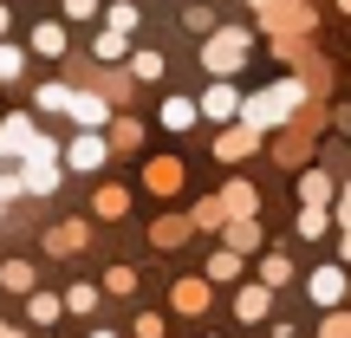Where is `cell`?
<instances>
[{
	"label": "cell",
	"mask_w": 351,
	"mask_h": 338,
	"mask_svg": "<svg viewBox=\"0 0 351 338\" xmlns=\"http://www.w3.org/2000/svg\"><path fill=\"white\" fill-rule=\"evenodd\" d=\"M293 111H300V78H280V85H267L261 98H247V104H241V124L267 130V124H287Z\"/></svg>",
	"instance_id": "obj_1"
},
{
	"label": "cell",
	"mask_w": 351,
	"mask_h": 338,
	"mask_svg": "<svg viewBox=\"0 0 351 338\" xmlns=\"http://www.w3.org/2000/svg\"><path fill=\"white\" fill-rule=\"evenodd\" d=\"M247 46H254V39L241 33V26H228V33H215V39H208V52H202V65H208V72H234V65L247 59Z\"/></svg>",
	"instance_id": "obj_2"
},
{
	"label": "cell",
	"mask_w": 351,
	"mask_h": 338,
	"mask_svg": "<svg viewBox=\"0 0 351 338\" xmlns=\"http://www.w3.org/2000/svg\"><path fill=\"white\" fill-rule=\"evenodd\" d=\"M306 293H313V300H319V306H326V313H332V306H345L351 280H345V267H319V274L306 280Z\"/></svg>",
	"instance_id": "obj_3"
},
{
	"label": "cell",
	"mask_w": 351,
	"mask_h": 338,
	"mask_svg": "<svg viewBox=\"0 0 351 338\" xmlns=\"http://www.w3.org/2000/svg\"><path fill=\"white\" fill-rule=\"evenodd\" d=\"M104 156H111V143H104L98 130H78V137L65 143V163H72V169H98Z\"/></svg>",
	"instance_id": "obj_4"
},
{
	"label": "cell",
	"mask_w": 351,
	"mask_h": 338,
	"mask_svg": "<svg viewBox=\"0 0 351 338\" xmlns=\"http://www.w3.org/2000/svg\"><path fill=\"white\" fill-rule=\"evenodd\" d=\"M254 150H261V130H254V124L221 130V143H215V156H221V163H241V156H254Z\"/></svg>",
	"instance_id": "obj_5"
},
{
	"label": "cell",
	"mask_w": 351,
	"mask_h": 338,
	"mask_svg": "<svg viewBox=\"0 0 351 338\" xmlns=\"http://www.w3.org/2000/svg\"><path fill=\"white\" fill-rule=\"evenodd\" d=\"M169 306H176V313H189V319H202V313H208V280H176Z\"/></svg>",
	"instance_id": "obj_6"
},
{
	"label": "cell",
	"mask_w": 351,
	"mask_h": 338,
	"mask_svg": "<svg viewBox=\"0 0 351 338\" xmlns=\"http://www.w3.org/2000/svg\"><path fill=\"white\" fill-rule=\"evenodd\" d=\"M267 300H274V287H261V280H254V287H241V293H234V319H241V326L267 319Z\"/></svg>",
	"instance_id": "obj_7"
},
{
	"label": "cell",
	"mask_w": 351,
	"mask_h": 338,
	"mask_svg": "<svg viewBox=\"0 0 351 338\" xmlns=\"http://www.w3.org/2000/svg\"><path fill=\"white\" fill-rule=\"evenodd\" d=\"M143 182H150V195H176V189H182V163H176V156H156V163L143 169Z\"/></svg>",
	"instance_id": "obj_8"
},
{
	"label": "cell",
	"mask_w": 351,
	"mask_h": 338,
	"mask_svg": "<svg viewBox=\"0 0 351 338\" xmlns=\"http://www.w3.org/2000/svg\"><path fill=\"white\" fill-rule=\"evenodd\" d=\"M85 241H91V228H85V221H59V228L46 234V248H52V254H78Z\"/></svg>",
	"instance_id": "obj_9"
},
{
	"label": "cell",
	"mask_w": 351,
	"mask_h": 338,
	"mask_svg": "<svg viewBox=\"0 0 351 338\" xmlns=\"http://www.w3.org/2000/svg\"><path fill=\"white\" fill-rule=\"evenodd\" d=\"M228 248H234V254H254V248H261V228H254V215H234V221H228Z\"/></svg>",
	"instance_id": "obj_10"
},
{
	"label": "cell",
	"mask_w": 351,
	"mask_h": 338,
	"mask_svg": "<svg viewBox=\"0 0 351 338\" xmlns=\"http://www.w3.org/2000/svg\"><path fill=\"white\" fill-rule=\"evenodd\" d=\"M202 117H241V98H234V85H215L208 98H202Z\"/></svg>",
	"instance_id": "obj_11"
},
{
	"label": "cell",
	"mask_w": 351,
	"mask_h": 338,
	"mask_svg": "<svg viewBox=\"0 0 351 338\" xmlns=\"http://www.w3.org/2000/svg\"><path fill=\"white\" fill-rule=\"evenodd\" d=\"M189 234H195V221H182V215H163V221L150 228V241H156V248H176V241H189Z\"/></svg>",
	"instance_id": "obj_12"
},
{
	"label": "cell",
	"mask_w": 351,
	"mask_h": 338,
	"mask_svg": "<svg viewBox=\"0 0 351 338\" xmlns=\"http://www.w3.org/2000/svg\"><path fill=\"white\" fill-rule=\"evenodd\" d=\"M26 300H33V306H26V313H33V326H52V319L65 313V300H59V293H39V287H33Z\"/></svg>",
	"instance_id": "obj_13"
},
{
	"label": "cell",
	"mask_w": 351,
	"mask_h": 338,
	"mask_svg": "<svg viewBox=\"0 0 351 338\" xmlns=\"http://www.w3.org/2000/svg\"><path fill=\"white\" fill-rule=\"evenodd\" d=\"M65 111H72V117H78L85 130H98V124H104V98H91V91H78V98L65 104Z\"/></svg>",
	"instance_id": "obj_14"
},
{
	"label": "cell",
	"mask_w": 351,
	"mask_h": 338,
	"mask_svg": "<svg viewBox=\"0 0 351 338\" xmlns=\"http://www.w3.org/2000/svg\"><path fill=\"white\" fill-rule=\"evenodd\" d=\"M300 195L313 202V208H326V202H332V176H326V169H306V176H300Z\"/></svg>",
	"instance_id": "obj_15"
},
{
	"label": "cell",
	"mask_w": 351,
	"mask_h": 338,
	"mask_svg": "<svg viewBox=\"0 0 351 338\" xmlns=\"http://www.w3.org/2000/svg\"><path fill=\"white\" fill-rule=\"evenodd\" d=\"M254 202H261V195H254L247 182H228V195H221V208H228V221H234V215H254Z\"/></svg>",
	"instance_id": "obj_16"
},
{
	"label": "cell",
	"mask_w": 351,
	"mask_h": 338,
	"mask_svg": "<svg viewBox=\"0 0 351 338\" xmlns=\"http://www.w3.org/2000/svg\"><path fill=\"white\" fill-rule=\"evenodd\" d=\"M33 52H46V59H59V52H65V26H33Z\"/></svg>",
	"instance_id": "obj_17"
},
{
	"label": "cell",
	"mask_w": 351,
	"mask_h": 338,
	"mask_svg": "<svg viewBox=\"0 0 351 338\" xmlns=\"http://www.w3.org/2000/svg\"><path fill=\"white\" fill-rule=\"evenodd\" d=\"M195 117H202V104H189V98H169V104H163V124H169V130H189Z\"/></svg>",
	"instance_id": "obj_18"
},
{
	"label": "cell",
	"mask_w": 351,
	"mask_h": 338,
	"mask_svg": "<svg viewBox=\"0 0 351 338\" xmlns=\"http://www.w3.org/2000/svg\"><path fill=\"white\" fill-rule=\"evenodd\" d=\"M287 280H293V261L287 254H267L261 261V287H287Z\"/></svg>",
	"instance_id": "obj_19"
},
{
	"label": "cell",
	"mask_w": 351,
	"mask_h": 338,
	"mask_svg": "<svg viewBox=\"0 0 351 338\" xmlns=\"http://www.w3.org/2000/svg\"><path fill=\"white\" fill-rule=\"evenodd\" d=\"M0 287H7V293H33V267H26V261H7V267H0Z\"/></svg>",
	"instance_id": "obj_20"
},
{
	"label": "cell",
	"mask_w": 351,
	"mask_h": 338,
	"mask_svg": "<svg viewBox=\"0 0 351 338\" xmlns=\"http://www.w3.org/2000/svg\"><path fill=\"white\" fill-rule=\"evenodd\" d=\"M326 228H332V215L306 202V208H300V241H319V234H326Z\"/></svg>",
	"instance_id": "obj_21"
},
{
	"label": "cell",
	"mask_w": 351,
	"mask_h": 338,
	"mask_svg": "<svg viewBox=\"0 0 351 338\" xmlns=\"http://www.w3.org/2000/svg\"><path fill=\"white\" fill-rule=\"evenodd\" d=\"M65 313H85V319H91V313H98V287H85V280H78V287L65 293Z\"/></svg>",
	"instance_id": "obj_22"
},
{
	"label": "cell",
	"mask_w": 351,
	"mask_h": 338,
	"mask_svg": "<svg viewBox=\"0 0 351 338\" xmlns=\"http://www.w3.org/2000/svg\"><path fill=\"white\" fill-rule=\"evenodd\" d=\"M208 280H241V254H234V248H221V254L208 261Z\"/></svg>",
	"instance_id": "obj_23"
},
{
	"label": "cell",
	"mask_w": 351,
	"mask_h": 338,
	"mask_svg": "<svg viewBox=\"0 0 351 338\" xmlns=\"http://www.w3.org/2000/svg\"><path fill=\"white\" fill-rule=\"evenodd\" d=\"M319 338H351V306H345V313H339V306H332V319H326V326H319Z\"/></svg>",
	"instance_id": "obj_24"
},
{
	"label": "cell",
	"mask_w": 351,
	"mask_h": 338,
	"mask_svg": "<svg viewBox=\"0 0 351 338\" xmlns=\"http://www.w3.org/2000/svg\"><path fill=\"white\" fill-rule=\"evenodd\" d=\"M98 59H124V33H117V26L98 33Z\"/></svg>",
	"instance_id": "obj_25"
},
{
	"label": "cell",
	"mask_w": 351,
	"mask_h": 338,
	"mask_svg": "<svg viewBox=\"0 0 351 338\" xmlns=\"http://www.w3.org/2000/svg\"><path fill=\"white\" fill-rule=\"evenodd\" d=\"M189 221H195V228H221V221H228V208H221V202H202Z\"/></svg>",
	"instance_id": "obj_26"
},
{
	"label": "cell",
	"mask_w": 351,
	"mask_h": 338,
	"mask_svg": "<svg viewBox=\"0 0 351 338\" xmlns=\"http://www.w3.org/2000/svg\"><path fill=\"white\" fill-rule=\"evenodd\" d=\"M130 78H163V59H156V52H137V59H130Z\"/></svg>",
	"instance_id": "obj_27"
},
{
	"label": "cell",
	"mask_w": 351,
	"mask_h": 338,
	"mask_svg": "<svg viewBox=\"0 0 351 338\" xmlns=\"http://www.w3.org/2000/svg\"><path fill=\"white\" fill-rule=\"evenodd\" d=\"M137 137H143V124H137V117H124V124L111 130V150H130V143H137Z\"/></svg>",
	"instance_id": "obj_28"
},
{
	"label": "cell",
	"mask_w": 351,
	"mask_h": 338,
	"mask_svg": "<svg viewBox=\"0 0 351 338\" xmlns=\"http://www.w3.org/2000/svg\"><path fill=\"white\" fill-rule=\"evenodd\" d=\"M104 293H137V274H130V267H111V274H104Z\"/></svg>",
	"instance_id": "obj_29"
},
{
	"label": "cell",
	"mask_w": 351,
	"mask_h": 338,
	"mask_svg": "<svg viewBox=\"0 0 351 338\" xmlns=\"http://www.w3.org/2000/svg\"><path fill=\"white\" fill-rule=\"evenodd\" d=\"M20 65H26L20 46H0V78H20Z\"/></svg>",
	"instance_id": "obj_30"
},
{
	"label": "cell",
	"mask_w": 351,
	"mask_h": 338,
	"mask_svg": "<svg viewBox=\"0 0 351 338\" xmlns=\"http://www.w3.org/2000/svg\"><path fill=\"white\" fill-rule=\"evenodd\" d=\"M124 202H130L124 189H104V195H98V215H124Z\"/></svg>",
	"instance_id": "obj_31"
},
{
	"label": "cell",
	"mask_w": 351,
	"mask_h": 338,
	"mask_svg": "<svg viewBox=\"0 0 351 338\" xmlns=\"http://www.w3.org/2000/svg\"><path fill=\"white\" fill-rule=\"evenodd\" d=\"M39 104H46V111H59V104H72V91H65V85H46V91H39Z\"/></svg>",
	"instance_id": "obj_32"
},
{
	"label": "cell",
	"mask_w": 351,
	"mask_h": 338,
	"mask_svg": "<svg viewBox=\"0 0 351 338\" xmlns=\"http://www.w3.org/2000/svg\"><path fill=\"white\" fill-rule=\"evenodd\" d=\"M137 338H163V319H156V313H143V319H137Z\"/></svg>",
	"instance_id": "obj_33"
},
{
	"label": "cell",
	"mask_w": 351,
	"mask_h": 338,
	"mask_svg": "<svg viewBox=\"0 0 351 338\" xmlns=\"http://www.w3.org/2000/svg\"><path fill=\"white\" fill-rule=\"evenodd\" d=\"M65 13H72V20H91V13H98V0H65Z\"/></svg>",
	"instance_id": "obj_34"
},
{
	"label": "cell",
	"mask_w": 351,
	"mask_h": 338,
	"mask_svg": "<svg viewBox=\"0 0 351 338\" xmlns=\"http://www.w3.org/2000/svg\"><path fill=\"white\" fill-rule=\"evenodd\" d=\"M339 221H351V182L339 189Z\"/></svg>",
	"instance_id": "obj_35"
},
{
	"label": "cell",
	"mask_w": 351,
	"mask_h": 338,
	"mask_svg": "<svg viewBox=\"0 0 351 338\" xmlns=\"http://www.w3.org/2000/svg\"><path fill=\"white\" fill-rule=\"evenodd\" d=\"M339 254H345V261H351V221H345V241H339Z\"/></svg>",
	"instance_id": "obj_36"
},
{
	"label": "cell",
	"mask_w": 351,
	"mask_h": 338,
	"mask_svg": "<svg viewBox=\"0 0 351 338\" xmlns=\"http://www.w3.org/2000/svg\"><path fill=\"white\" fill-rule=\"evenodd\" d=\"M7 20H13V13H7V7H0V33H7Z\"/></svg>",
	"instance_id": "obj_37"
},
{
	"label": "cell",
	"mask_w": 351,
	"mask_h": 338,
	"mask_svg": "<svg viewBox=\"0 0 351 338\" xmlns=\"http://www.w3.org/2000/svg\"><path fill=\"white\" fill-rule=\"evenodd\" d=\"M0 338H20V332H13V326H0Z\"/></svg>",
	"instance_id": "obj_38"
},
{
	"label": "cell",
	"mask_w": 351,
	"mask_h": 338,
	"mask_svg": "<svg viewBox=\"0 0 351 338\" xmlns=\"http://www.w3.org/2000/svg\"><path fill=\"white\" fill-rule=\"evenodd\" d=\"M91 338H117V332H91Z\"/></svg>",
	"instance_id": "obj_39"
},
{
	"label": "cell",
	"mask_w": 351,
	"mask_h": 338,
	"mask_svg": "<svg viewBox=\"0 0 351 338\" xmlns=\"http://www.w3.org/2000/svg\"><path fill=\"white\" fill-rule=\"evenodd\" d=\"M339 7H345V13H351V0H339Z\"/></svg>",
	"instance_id": "obj_40"
},
{
	"label": "cell",
	"mask_w": 351,
	"mask_h": 338,
	"mask_svg": "<svg viewBox=\"0 0 351 338\" xmlns=\"http://www.w3.org/2000/svg\"><path fill=\"white\" fill-rule=\"evenodd\" d=\"M345 300H351V293H345Z\"/></svg>",
	"instance_id": "obj_41"
}]
</instances>
